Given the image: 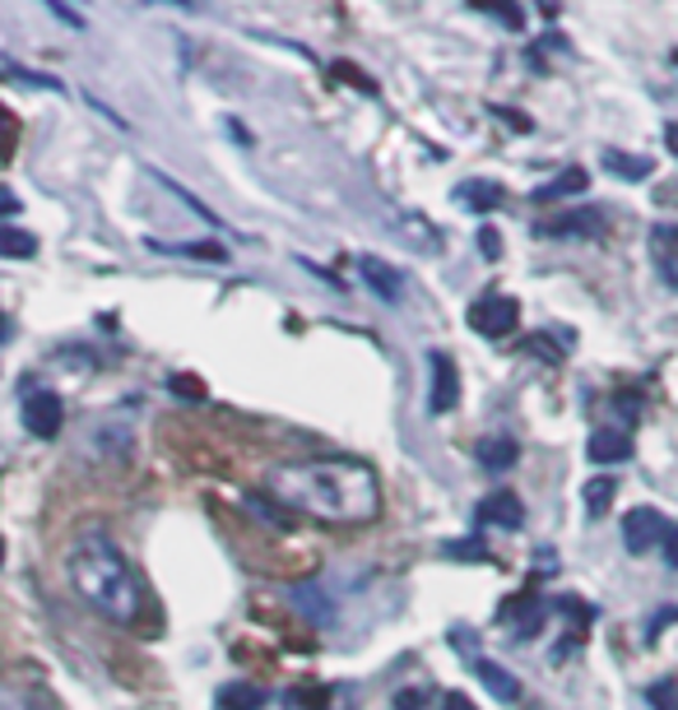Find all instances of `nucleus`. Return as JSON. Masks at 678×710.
<instances>
[{
  "instance_id": "obj_7",
  "label": "nucleus",
  "mask_w": 678,
  "mask_h": 710,
  "mask_svg": "<svg viewBox=\"0 0 678 710\" xmlns=\"http://www.w3.org/2000/svg\"><path fill=\"white\" fill-rule=\"evenodd\" d=\"M609 228V214L605 209H571V214H562V219H544V223H535V232L539 237H599Z\"/></svg>"
},
{
  "instance_id": "obj_35",
  "label": "nucleus",
  "mask_w": 678,
  "mask_h": 710,
  "mask_svg": "<svg viewBox=\"0 0 678 710\" xmlns=\"http://www.w3.org/2000/svg\"><path fill=\"white\" fill-rule=\"evenodd\" d=\"M441 710H479V706L469 701V697H460V692H451V697H447V706H441Z\"/></svg>"
},
{
  "instance_id": "obj_3",
  "label": "nucleus",
  "mask_w": 678,
  "mask_h": 710,
  "mask_svg": "<svg viewBox=\"0 0 678 710\" xmlns=\"http://www.w3.org/2000/svg\"><path fill=\"white\" fill-rule=\"evenodd\" d=\"M469 326H475V334H483V339H507L520 326V307H516V298L488 293L469 307Z\"/></svg>"
},
{
  "instance_id": "obj_15",
  "label": "nucleus",
  "mask_w": 678,
  "mask_h": 710,
  "mask_svg": "<svg viewBox=\"0 0 678 710\" xmlns=\"http://www.w3.org/2000/svg\"><path fill=\"white\" fill-rule=\"evenodd\" d=\"M586 187H590L586 168H567V172H558L554 181H544V187H535V200H539V204H554V200H567V196H581Z\"/></svg>"
},
{
  "instance_id": "obj_24",
  "label": "nucleus",
  "mask_w": 678,
  "mask_h": 710,
  "mask_svg": "<svg viewBox=\"0 0 678 710\" xmlns=\"http://www.w3.org/2000/svg\"><path fill=\"white\" fill-rule=\"evenodd\" d=\"M479 256H483V260H498V256H502V237H498V228H479Z\"/></svg>"
},
{
  "instance_id": "obj_10",
  "label": "nucleus",
  "mask_w": 678,
  "mask_h": 710,
  "mask_svg": "<svg viewBox=\"0 0 678 710\" xmlns=\"http://www.w3.org/2000/svg\"><path fill=\"white\" fill-rule=\"evenodd\" d=\"M469 664H475L479 682H483V688H488L492 697H498L502 706H516V701H520V678H516V673H507L502 664L483 660V654H469Z\"/></svg>"
},
{
  "instance_id": "obj_13",
  "label": "nucleus",
  "mask_w": 678,
  "mask_h": 710,
  "mask_svg": "<svg viewBox=\"0 0 678 710\" xmlns=\"http://www.w3.org/2000/svg\"><path fill=\"white\" fill-rule=\"evenodd\" d=\"M599 163H605L614 177H622V181H646L650 172H656V163H650L646 153H628V149H605V153H599Z\"/></svg>"
},
{
  "instance_id": "obj_26",
  "label": "nucleus",
  "mask_w": 678,
  "mask_h": 710,
  "mask_svg": "<svg viewBox=\"0 0 678 710\" xmlns=\"http://www.w3.org/2000/svg\"><path fill=\"white\" fill-rule=\"evenodd\" d=\"M618 418H622V423H637V413H641V404H637V394H618Z\"/></svg>"
},
{
  "instance_id": "obj_16",
  "label": "nucleus",
  "mask_w": 678,
  "mask_h": 710,
  "mask_svg": "<svg viewBox=\"0 0 678 710\" xmlns=\"http://www.w3.org/2000/svg\"><path fill=\"white\" fill-rule=\"evenodd\" d=\"M456 200H465L469 209H475V214H488V209L502 204V187H492V181H460Z\"/></svg>"
},
{
  "instance_id": "obj_28",
  "label": "nucleus",
  "mask_w": 678,
  "mask_h": 710,
  "mask_svg": "<svg viewBox=\"0 0 678 710\" xmlns=\"http://www.w3.org/2000/svg\"><path fill=\"white\" fill-rule=\"evenodd\" d=\"M423 701H428V697H423L419 688H409V692H400V697H396V710H419Z\"/></svg>"
},
{
  "instance_id": "obj_37",
  "label": "nucleus",
  "mask_w": 678,
  "mask_h": 710,
  "mask_svg": "<svg viewBox=\"0 0 678 710\" xmlns=\"http://www.w3.org/2000/svg\"><path fill=\"white\" fill-rule=\"evenodd\" d=\"M0 339H10V321H6V311H0Z\"/></svg>"
},
{
  "instance_id": "obj_5",
  "label": "nucleus",
  "mask_w": 678,
  "mask_h": 710,
  "mask_svg": "<svg viewBox=\"0 0 678 710\" xmlns=\"http://www.w3.org/2000/svg\"><path fill=\"white\" fill-rule=\"evenodd\" d=\"M61 423H66V404H61L57 390H29L23 394V428H29L33 437L51 441L61 432Z\"/></svg>"
},
{
  "instance_id": "obj_12",
  "label": "nucleus",
  "mask_w": 678,
  "mask_h": 710,
  "mask_svg": "<svg viewBox=\"0 0 678 710\" xmlns=\"http://www.w3.org/2000/svg\"><path fill=\"white\" fill-rule=\"evenodd\" d=\"M650 251H656V270L669 288H678V228L674 223H660L650 232Z\"/></svg>"
},
{
  "instance_id": "obj_38",
  "label": "nucleus",
  "mask_w": 678,
  "mask_h": 710,
  "mask_svg": "<svg viewBox=\"0 0 678 710\" xmlns=\"http://www.w3.org/2000/svg\"><path fill=\"white\" fill-rule=\"evenodd\" d=\"M0 562H6V539H0Z\"/></svg>"
},
{
  "instance_id": "obj_21",
  "label": "nucleus",
  "mask_w": 678,
  "mask_h": 710,
  "mask_svg": "<svg viewBox=\"0 0 678 710\" xmlns=\"http://www.w3.org/2000/svg\"><path fill=\"white\" fill-rule=\"evenodd\" d=\"M646 701H650V710H678V682H674V678L650 682V688H646Z\"/></svg>"
},
{
  "instance_id": "obj_4",
  "label": "nucleus",
  "mask_w": 678,
  "mask_h": 710,
  "mask_svg": "<svg viewBox=\"0 0 678 710\" xmlns=\"http://www.w3.org/2000/svg\"><path fill=\"white\" fill-rule=\"evenodd\" d=\"M669 530H674V524L665 520V511L637 507V511H628V520H622V543H628V552L641 558V552H650V548H665Z\"/></svg>"
},
{
  "instance_id": "obj_36",
  "label": "nucleus",
  "mask_w": 678,
  "mask_h": 710,
  "mask_svg": "<svg viewBox=\"0 0 678 710\" xmlns=\"http://www.w3.org/2000/svg\"><path fill=\"white\" fill-rule=\"evenodd\" d=\"M665 140H669V149H674V158H678V121L665 130Z\"/></svg>"
},
{
  "instance_id": "obj_32",
  "label": "nucleus",
  "mask_w": 678,
  "mask_h": 710,
  "mask_svg": "<svg viewBox=\"0 0 678 710\" xmlns=\"http://www.w3.org/2000/svg\"><path fill=\"white\" fill-rule=\"evenodd\" d=\"M51 14H57V19H66V23H70V29H84V19H80V14H74L70 6H51Z\"/></svg>"
},
{
  "instance_id": "obj_33",
  "label": "nucleus",
  "mask_w": 678,
  "mask_h": 710,
  "mask_svg": "<svg viewBox=\"0 0 678 710\" xmlns=\"http://www.w3.org/2000/svg\"><path fill=\"white\" fill-rule=\"evenodd\" d=\"M665 562L678 571V530H669V539H665Z\"/></svg>"
},
{
  "instance_id": "obj_14",
  "label": "nucleus",
  "mask_w": 678,
  "mask_h": 710,
  "mask_svg": "<svg viewBox=\"0 0 678 710\" xmlns=\"http://www.w3.org/2000/svg\"><path fill=\"white\" fill-rule=\"evenodd\" d=\"M475 460H479L488 473H502V469H511V464L520 460V446H516L511 437H483V441L475 446Z\"/></svg>"
},
{
  "instance_id": "obj_8",
  "label": "nucleus",
  "mask_w": 678,
  "mask_h": 710,
  "mask_svg": "<svg viewBox=\"0 0 678 710\" xmlns=\"http://www.w3.org/2000/svg\"><path fill=\"white\" fill-rule=\"evenodd\" d=\"M479 524H498V530H520L526 524V507H520L516 492H488L479 502Z\"/></svg>"
},
{
  "instance_id": "obj_31",
  "label": "nucleus",
  "mask_w": 678,
  "mask_h": 710,
  "mask_svg": "<svg viewBox=\"0 0 678 710\" xmlns=\"http://www.w3.org/2000/svg\"><path fill=\"white\" fill-rule=\"evenodd\" d=\"M335 74H339V79H349V84H358V89H368V93H372V79H362L358 70H349V66H335Z\"/></svg>"
},
{
  "instance_id": "obj_23",
  "label": "nucleus",
  "mask_w": 678,
  "mask_h": 710,
  "mask_svg": "<svg viewBox=\"0 0 678 710\" xmlns=\"http://www.w3.org/2000/svg\"><path fill=\"white\" fill-rule=\"evenodd\" d=\"M168 390H172V394H181V400H191V404H200V400H205V381H196V377H172V381H168Z\"/></svg>"
},
{
  "instance_id": "obj_34",
  "label": "nucleus",
  "mask_w": 678,
  "mask_h": 710,
  "mask_svg": "<svg viewBox=\"0 0 678 710\" xmlns=\"http://www.w3.org/2000/svg\"><path fill=\"white\" fill-rule=\"evenodd\" d=\"M492 117H502V121H507V126H516V130H526V126H530L520 112H507V108H492Z\"/></svg>"
},
{
  "instance_id": "obj_29",
  "label": "nucleus",
  "mask_w": 678,
  "mask_h": 710,
  "mask_svg": "<svg viewBox=\"0 0 678 710\" xmlns=\"http://www.w3.org/2000/svg\"><path fill=\"white\" fill-rule=\"evenodd\" d=\"M488 14H498V19H507V23H511V29H520V23H526V19H520V10H516V6H488Z\"/></svg>"
},
{
  "instance_id": "obj_30",
  "label": "nucleus",
  "mask_w": 678,
  "mask_h": 710,
  "mask_svg": "<svg viewBox=\"0 0 678 710\" xmlns=\"http://www.w3.org/2000/svg\"><path fill=\"white\" fill-rule=\"evenodd\" d=\"M10 214H19V196L0 187V219H10Z\"/></svg>"
},
{
  "instance_id": "obj_17",
  "label": "nucleus",
  "mask_w": 678,
  "mask_h": 710,
  "mask_svg": "<svg viewBox=\"0 0 678 710\" xmlns=\"http://www.w3.org/2000/svg\"><path fill=\"white\" fill-rule=\"evenodd\" d=\"M0 256H10V260H33V256H38V237L23 232V228L0 223Z\"/></svg>"
},
{
  "instance_id": "obj_19",
  "label": "nucleus",
  "mask_w": 678,
  "mask_h": 710,
  "mask_svg": "<svg viewBox=\"0 0 678 710\" xmlns=\"http://www.w3.org/2000/svg\"><path fill=\"white\" fill-rule=\"evenodd\" d=\"M396 228L409 237V242H419V247H428V251H437L441 247V232L428 223V219H413V214H396Z\"/></svg>"
},
{
  "instance_id": "obj_6",
  "label": "nucleus",
  "mask_w": 678,
  "mask_h": 710,
  "mask_svg": "<svg viewBox=\"0 0 678 710\" xmlns=\"http://www.w3.org/2000/svg\"><path fill=\"white\" fill-rule=\"evenodd\" d=\"M428 377H432V390H428V404L432 413H451L456 400H460V372H456V362L447 353H428Z\"/></svg>"
},
{
  "instance_id": "obj_27",
  "label": "nucleus",
  "mask_w": 678,
  "mask_h": 710,
  "mask_svg": "<svg viewBox=\"0 0 678 710\" xmlns=\"http://www.w3.org/2000/svg\"><path fill=\"white\" fill-rule=\"evenodd\" d=\"M0 710H51V706L38 701V697H6V701H0Z\"/></svg>"
},
{
  "instance_id": "obj_25",
  "label": "nucleus",
  "mask_w": 678,
  "mask_h": 710,
  "mask_svg": "<svg viewBox=\"0 0 678 710\" xmlns=\"http://www.w3.org/2000/svg\"><path fill=\"white\" fill-rule=\"evenodd\" d=\"M447 558H475V562H488V552H483L475 539H465V543H447Z\"/></svg>"
},
{
  "instance_id": "obj_18",
  "label": "nucleus",
  "mask_w": 678,
  "mask_h": 710,
  "mask_svg": "<svg viewBox=\"0 0 678 710\" xmlns=\"http://www.w3.org/2000/svg\"><path fill=\"white\" fill-rule=\"evenodd\" d=\"M266 706V692L251 688V682H228L219 692V710H260Z\"/></svg>"
},
{
  "instance_id": "obj_11",
  "label": "nucleus",
  "mask_w": 678,
  "mask_h": 710,
  "mask_svg": "<svg viewBox=\"0 0 678 710\" xmlns=\"http://www.w3.org/2000/svg\"><path fill=\"white\" fill-rule=\"evenodd\" d=\"M358 270H362V279H368V288H372L377 298L400 302V293H405V274H400L396 266H386V260H377V256H362Z\"/></svg>"
},
{
  "instance_id": "obj_22",
  "label": "nucleus",
  "mask_w": 678,
  "mask_h": 710,
  "mask_svg": "<svg viewBox=\"0 0 678 710\" xmlns=\"http://www.w3.org/2000/svg\"><path fill=\"white\" fill-rule=\"evenodd\" d=\"M159 251H172V256H196V260H215V266H223L228 251L219 242H187V247H159Z\"/></svg>"
},
{
  "instance_id": "obj_20",
  "label": "nucleus",
  "mask_w": 678,
  "mask_h": 710,
  "mask_svg": "<svg viewBox=\"0 0 678 710\" xmlns=\"http://www.w3.org/2000/svg\"><path fill=\"white\" fill-rule=\"evenodd\" d=\"M614 492H618V483L609 479V473H599V479H590V483H586V492H581V497H586V511H590V516H605V511H609V502H614Z\"/></svg>"
},
{
  "instance_id": "obj_9",
  "label": "nucleus",
  "mask_w": 678,
  "mask_h": 710,
  "mask_svg": "<svg viewBox=\"0 0 678 710\" xmlns=\"http://www.w3.org/2000/svg\"><path fill=\"white\" fill-rule=\"evenodd\" d=\"M586 456L595 464H622V460H632V437L622 432V428H599L586 441Z\"/></svg>"
},
{
  "instance_id": "obj_2",
  "label": "nucleus",
  "mask_w": 678,
  "mask_h": 710,
  "mask_svg": "<svg viewBox=\"0 0 678 710\" xmlns=\"http://www.w3.org/2000/svg\"><path fill=\"white\" fill-rule=\"evenodd\" d=\"M70 586L80 590L89 609H98L108 622L130 627L144 609V590L136 581V571L121 558V548L102 534H84L70 548Z\"/></svg>"
},
{
  "instance_id": "obj_1",
  "label": "nucleus",
  "mask_w": 678,
  "mask_h": 710,
  "mask_svg": "<svg viewBox=\"0 0 678 710\" xmlns=\"http://www.w3.org/2000/svg\"><path fill=\"white\" fill-rule=\"evenodd\" d=\"M275 502L326 524H368L381 511L377 473L358 460H302L270 469Z\"/></svg>"
}]
</instances>
